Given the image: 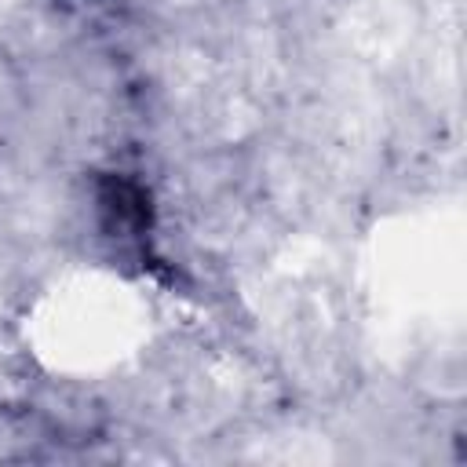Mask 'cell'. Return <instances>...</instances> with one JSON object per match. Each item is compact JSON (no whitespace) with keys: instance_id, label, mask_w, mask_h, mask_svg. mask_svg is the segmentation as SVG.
Segmentation results:
<instances>
[{"instance_id":"6da1fadb","label":"cell","mask_w":467,"mask_h":467,"mask_svg":"<svg viewBox=\"0 0 467 467\" xmlns=\"http://www.w3.org/2000/svg\"><path fill=\"white\" fill-rule=\"evenodd\" d=\"M99 212H102V230L120 241V244H146L153 208L146 190L128 179V175H106L99 186Z\"/></svg>"}]
</instances>
